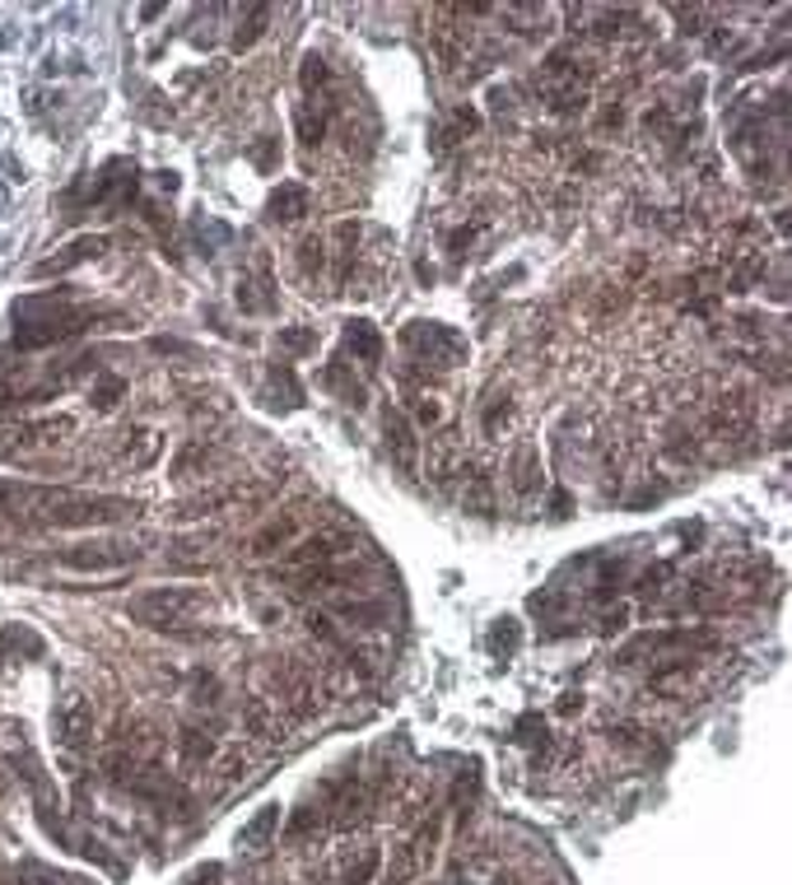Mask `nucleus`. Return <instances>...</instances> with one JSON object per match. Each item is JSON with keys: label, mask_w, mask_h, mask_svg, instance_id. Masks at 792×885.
<instances>
[{"label": "nucleus", "mask_w": 792, "mask_h": 885, "mask_svg": "<svg viewBox=\"0 0 792 885\" xmlns=\"http://www.w3.org/2000/svg\"><path fill=\"white\" fill-rule=\"evenodd\" d=\"M141 513V504L117 494H89L71 485H38V481H10L0 475V517L19 522L33 532H80V527H117Z\"/></svg>", "instance_id": "nucleus-1"}, {"label": "nucleus", "mask_w": 792, "mask_h": 885, "mask_svg": "<svg viewBox=\"0 0 792 885\" xmlns=\"http://www.w3.org/2000/svg\"><path fill=\"white\" fill-rule=\"evenodd\" d=\"M94 308L75 303L71 294H29L14 303V350H48L94 327Z\"/></svg>", "instance_id": "nucleus-2"}, {"label": "nucleus", "mask_w": 792, "mask_h": 885, "mask_svg": "<svg viewBox=\"0 0 792 885\" xmlns=\"http://www.w3.org/2000/svg\"><path fill=\"white\" fill-rule=\"evenodd\" d=\"M196 610H206V593L200 587H150V593L131 597L126 616L145 629H183Z\"/></svg>", "instance_id": "nucleus-3"}, {"label": "nucleus", "mask_w": 792, "mask_h": 885, "mask_svg": "<svg viewBox=\"0 0 792 885\" xmlns=\"http://www.w3.org/2000/svg\"><path fill=\"white\" fill-rule=\"evenodd\" d=\"M401 340H405V350H411L420 364L457 369L462 359H466V340L452 331V327H443V322H411V327L401 331Z\"/></svg>", "instance_id": "nucleus-4"}, {"label": "nucleus", "mask_w": 792, "mask_h": 885, "mask_svg": "<svg viewBox=\"0 0 792 885\" xmlns=\"http://www.w3.org/2000/svg\"><path fill=\"white\" fill-rule=\"evenodd\" d=\"M270 686H276V709H285L289 718H312L317 709H322V690H317V680L294 662V657H285L280 667H270Z\"/></svg>", "instance_id": "nucleus-5"}, {"label": "nucleus", "mask_w": 792, "mask_h": 885, "mask_svg": "<svg viewBox=\"0 0 792 885\" xmlns=\"http://www.w3.org/2000/svg\"><path fill=\"white\" fill-rule=\"evenodd\" d=\"M0 751H6L14 774H24V783L42 797V806H48V774H42V760L33 751V737H29L24 722H14V718L0 722Z\"/></svg>", "instance_id": "nucleus-6"}, {"label": "nucleus", "mask_w": 792, "mask_h": 885, "mask_svg": "<svg viewBox=\"0 0 792 885\" xmlns=\"http://www.w3.org/2000/svg\"><path fill=\"white\" fill-rule=\"evenodd\" d=\"M676 648H686V652H695V648H718V634L713 629H652V634H639L634 644H625L620 648V667H634L644 652H676Z\"/></svg>", "instance_id": "nucleus-7"}, {"label": "nucleus", "mask_w": 792, "mask_h": 885, "mask_svg": "<svg viewBox=\"0 0 792 885\" xmlns=\"http://www.w3.org/2000/svg\"><path fill=\"white\" fill-rule=\"evenodd\" d=\"M56 564L80 574H117L126 564H135V546H117V541H84V546H65Z\"/></svg>", "instance_id": "nucleus-8"}, {"label": "nucleus", "mask_w": 792, "mask_h": 885, "mask_svg": "<svg viewBox=\"0 0 792 885\" xmlns=\"http://www.w3.org/2000/svg\"><path fill=\"white\" fill-rule=\"evenodd\" d=\"M434 844H439V821H429V825H420V830L397 848V857L388 862V872H382V885H405V881H415V876L429 867V857H434Z\"/></svg>", "instance_id": "nucleus-9"}, {"label": "nucleus", "mask_w": 792, "mask_h": 885, "mask_svg": "<svg viewBox=\"0 0 792 885\" xmlns=\"http://www.w3.org/2000/svg\"><path fill=\"white\" fill-rule=\"evenodd\" d=\"M354 550V541L341 536V532H317V536H304L299 546H289L280 555V569L285 574H304V569H317V564H331Z\"/></svg>", "instance_id": "nucleus-10"}, {"label": "nucleus", "mask_w": 792, "mask_h": 885, "mask_svg": "<svg viewBox=\"0 0 792 885\" xmlns=\"http://www.w3.org/2000/svg\"><path fill=\"white\" fill-rule=\"evenodd\" d=\"M56 737L65 751H84L94 745V709H89L84 694H65L61 709H56Z\"/></svg>", "instance_id": "nucleus-11"}, {"label": "nucleus", "mask_w": 792, "mask_h": 885, "mask_svg": "<svg viewBox=\"0 0 792 885\" xmlns=\"http://www.w3.org/2000/svg\"><path fill=\"white\" fill-rule=\"evenodd\" d=\"M382 429H388V447H392L397 466H401V471H415V462H420V439H415V424L405 420L401 411H388V415H382Z\"/></svg>", "instance_id": "nucleus-12"}, {"label": "nucleus", "mask_w": 792, "mask_h": 885, "mask_svg": "<svg viewBox=\"0 0 792 885\" xmlns=\"http://www.w3.org/2000/svg\"><path fill=\"white\" fill-rule=\"evenodd\" d=\"M103 247H107L103 238H75V243L65 247L61 257H48V261H38V266H33V276H38V280H48V276H65V270H75L80 261H94V257L103 253Z\"/></svg>", "instance_id": "nucleus-13"}, {"label": "nucleus", "mask_w": 792, "mask_h": 885, "mask_svg": "<svg viewBox=\"0 0 792 885\" xmlns=\"http://www.w3.org/2000/svg\"><path fill=\"white\" fill-rule=\"evenodd\" d=\"M276 830H280V806L276 802H266L253 821L243 825V834H238V848H247V853H261V848H270V838H276Z\"/></svg>", "instance_id": "nucleus-14"}, {"label": "nucleus", "mask_w": 792, "mask_h": 885, "mask_svg": "<svg viewBox=\"0 0 792 885\" xmlns=\"http://www.w3.org/2000/svg\"><path fill=\"white\" fill-rule=\"evenodd\" d=\"M308 206H312L308 187H304V183H285L276 196L266 200V215L276 219V224H294V219H304V215H308Z\"/></svg>", "instance_id": "nucleus-15"}, {"label": "nucleus", "mask_w": 792, "mask_h": 885, "mask_svg": "<svg viewBox=\"0 0 792 885\" xmlns=\"http://www.w3.org/2000/svg\"><path fill=\"white\" fill-rule=\"evenodd\" d=\"M751 415H755L751 397H745V392H732V397H722V401L713 405V429H718V434H722V429H728V434H745V429H751Z\"/></svg>", "instance_id": "nucleus-16"}, {"label": "nucleus", "mask_w": 792, "mask_h": 885, "mask_svg": "<svg viewBox=\"0 0 792 885\" xmlns=\"http://www.w3.org/2000/svg\"><path fill=\"white\" fill-rule=\"evenodd\" d=\"M322 388H327V392H336V397H341L346 405H354V411H359V405H364V388H359V378L350 373V364H346V359H336V364H327V369H322Z\"/></svg>", "instance_id": "nucleus-17"}, {"label": "nucleus", "mask_w": 792, "mask_h": 885, "mask_svg": "<svg viewBox=\"0 0 792 885\" xmlns=\"http://www.w3.org/2000/svg\"><path fill=\"white\" fill-rule=\"evenodd\" d=\"M294 532H299V517H276V522H266V527L253 536V555H276V550H285L289 541H294Z\"/></svg>", "instance_id": "nucleus-18"}, {"label": "nucleus", "mask_w": 792, "mask_h": 885, "mask_svg": "<svg viewBox=\"0 0 792 885\" xmlns=\"http://www.w3.org/2000/svg\"><path fill=\"white\" fill-rule=\"evenodd\" d=\"M346 346L354 350V359H364V364H378V354H382V336H378V327L373 322H346Z\"/></svg>", "instance_id": "nucleus-19"}, {"label": "nucleus", "mask_w": 792, "mask_h": 885, "mask_svg": "<svg viewBox=\"0 0 792 885\" xmlns=\"http://www.w3.org/2000/svg\"><path fill=\"white\" fill-rule=\"evenodd\" d=\"M0 885H75V881L56 876L52 867H38V862H19V867H0Z\"/></svg>", "instance_id": "nucleus-20"}, {"label": "nucleus", "mask_w": 792, "mask_h": 885, "mask_svg": "<svg viewBox=\"0 0 792 885\" xmlns=\"http://www.w3.org/2000/svg\"><path fill=\"white\" fill-rule=\"evenodd\" d=\"M247 732L261 737V741H276L280 737V709L270 699H253L247 703Z\"/></svg>", "instance_id": "nucleus-21"}, {"label": "nucleus", "mask_w": 792, "mask_h": 885, "mask_svg": "<svg viewBox=\"0 0 792 885\" xmlns=\"http://www.w3.org/2000/svg\"><path fill=\"white\" fill-rule=\"evenodd\" d=\"M517 644H523V625H517L513 616L494 620V629H490V652H494V657H513Z\"/></svg>", "instance_id": "nucleus-22"}, {"label": "nucleus", "mask_w": 792, "mask_h": 885, "mask_svg": "<svg viewBox=\"0 0 792 885\" xmlns=\"http://www.w3.org/2000/svg\"><path fill=\"white\" fill-rule=\"evenodd\" d=\"M210 755H215V737L200 732L196 722H187V728H183V760L187 764H206Z\"/></svg>", "instance_id": "nucleus-23"}, {"label": "nucleus", "mask_w": 792, "mask_h": 885, "mask_svg": "<svg viewBox=\"0 0 792 885\" xmlns=\"http://www.w3.org/2000/svg\"><path fill=\"white\" fill-rule=\"evenodd\" d=\"M0 648H14L24 657H42V639L29 625H6V629H0Z\"/></svg>", "instance_id": "nucleus-24"}, {"label": "nucleus", "mask_w": 792, "mask_h": 885, "mask_svg": "<svg viewBox=\"0 0 792 885\" xmlns=\"http://www.w3.org/2000/svg\"><path fill=\"white\" fill-rule=\"evenodd\" d=\"M266 19H270V6H253V10H247L243 29L234 33V52H247V48H253V42L266 33Z\"/></svg>", "instance_id": "nucleus-25"}, {"label": "nucleus", "mask_w": 792, "mask_h": 885, "mask_svg": "<svg viewBox=\"0 0 792 885\" xmlns=\"http://www.w3.org/2000/svg\"><path fill=\"white\" fill-rule=\"evenodd\" d=\"M513 490L517 494H532L536 490V447H517V457H513Z\"/></svg>", "instance_id": "nucleus-26"}, {"label": "nucleus", "mask_w": 792, "mask_h": 885, "mask_svg": "<svg viewBox=\"0 0 792 885\" xmlns=\"http://www.w3.org/2000/svg\"><path fill=\"white\" fill-rule=\"evenodd\" d=\"M327 247L317 243V238H304L299 243V266H304V276H322V266H327Z\"/></svg>", "instance_id": "nucleus-27"}, {"label": "nucleus", "mask_w": 792, "mask_h": 885, "mask_svg": "<svg viewBox=\"0 0 792 885\" xmlns=\"http://www.w3.org/2000/svg\"><path fill=\"white\" fill-rule=\"evenodd\" d=\"M312 346H317V336H312L308 327H280V350L304 354V350H312Z\"/></svg>", "instance_id": "nucleus-28"}, {"label": "nucleus", "mask_w": 792, "mask_h": 885, "mask_svg": "<svg viewBox=\"0 0 792 885\" xmlns=\"http://www.w3.org/2000/svg\"><path fill=\"white\" fill-rule=\"evenodd\" d=\"M122 392H126L122 378H99V382H94V405H99V411H112Z\"/></svg>", "instance_id": "nucleus-29"}, {"label": "nucleus", "mask_w": 792, "mask_h": 885, "mask_svg": "<svg viewBox=\"0 0 792 885\" xmlns=\"http://www.w3.org/2000/svg\"><path fill=\"white\" fill-rule=\"evenodd\" d=\"M299 135H304V145H317L327 135V117L317 112L312 117V107H299Z\"/></svg>", "instance_id": "nucleus-30"}, {"label": "nucleus", "mask_w": 792, "mask_h": 885, "mask_svg": "<svg viewBox=\"0 0 792 885\" xmlns=\"http://www.w3.org/2000/svg\"><path fill=\"white\" fill-rule=\"evenodd\" d=\"M299 80H304V94H312L317 84H327V61L317 56V52H308V56H304V71H299Z\"/></svg>", "instance_id": "nucleus-31"}, {"label": "nucleus", "mask_w": 792, "mask_h": 885, "mask_svg": "<svg viewBox=\"0 0 792 885\" xmlns=\"http://www.w3.org/2000/svg\"><path fill=\"white\" fill-rule=\"evenodd\" d=\"M253 164H257V168H266V173L276 168V141H270V135H266V141H261L257 150H253Z\"/></svg>", "instance_id": "nucleus-32"}, {"label": "nucleus", "mask_w": 792, "mask_h": 885, "mask_svg": "<svg viewBox=\"0 0 792 885\" xmlns=\"http://www.w3.org/2000/svg\"><path fill=\"white\" fill-rule=\"evenodd\" d=\"M471 238H475V229H457V234H448V253H452V257H462V247H471Z\"/></svg>", "instance_id": "nucleus-33"}, {"label": "nucleus", "mask_w": 792, "mask_h": 885, "mask_svg": "<svg viewBox=\"0 0 792 885\" xmlns=\"http://www.w3.org/2000/svg\"><path fill=\"white\" fill-rule=\"evenodd\" d=\"M224 876V867L219 862H210V867H200V872H192V885H215Z\"/></svg>", "instance_id": "nucleus-34"}, {"label": "nucleus", "mask_w": 792, "mask_h": 885, "mask_svg": "<svg viewBox=\"0 0 792 885\" xmlns=\"http://www.w3.org/2000/svg\"><path fill=\"white\" fill-rule=\"evenodd\" d=\"M434 420H439V401L420 397V424H434Z\"/></svg>", "instance_id": "nucleus-35"}, {"label": "nucleus", "mask_w": 792, "mask_h": 885, "mask_svg": "<svg viewBox=\"0 0 792 885\" xmlns=\"http://www.w3.org/2000/svg\"><path fill=\"white\" fill-rule=\"evenodd\" d=\"M625 610H616V616H606V625H601V634H616V629H625Z\"/></svg>", "instance_id": "nucleus-36"}, {"label": "nucleus", "mask_w": 792, "mask_h": 885, "mask_svg": "<svg viewBox=\"0 0 792 885\" xmlns=\"http://www.w3.org/2000/svg\"><path fill=\"white\" fill-rule=\"evenodd\" d=\"M574 709H583V694H564L559 699V713H574Z\"/></svg>", "instance_id": "nucleus-37"}, {"label": "nucleus", "mask_w": 792, "mask_h": 885, "mask_svg": "<svg viewBox=\"0 0 792 885\" xmlns=\"http://www.w3.org/2000/svg\"><path fill=\"white\" fill-rule=\"evenodd\" d=\"M490 885H513V876H494V881H490Z\"/></svg>", "instance_id": "nucleus-38"}, {"label": "nucleus", "mask_w": 792, "mask_h": 885, "mask_svg": "<svg viewBox=\"0 0 792 885\" xmlns=\"http://www.w3.org/2000/svg\"><path fill=\"white\" fill-rule=\"evenodd\" d=\"M6 788H10V783H6V774H0V792H6Z\"/></svg>", "instance_id": "nucleus-39"}, {"label": "nucleus", "mask_w": 792, "mask_h": 885, "mask_svg": "<svg viewBox=\"0 0 792 885\" xmlns=\"http://www.w3.org/2000/svg\"><path fill=\"white\" fill-rule=\"evenodd\" d=\"M0 206H6V192H0Z\"/></svg>", "instance_id": "nucleus-40"}, {"label": "nucleus", "mask_w": 792, "mask_h": 885, "mask_svg": "<svg viewBox=\"0 0 792 885\" xmlns=\"http://www.w3.org/2000/svg\"><path fill=\"white\" fill-rule=\"evenodd\" d=\"M0 667H6V652H0Z\"/></svg>", "instance_id": "nucleus-41"}]
</instances>
